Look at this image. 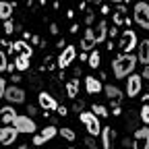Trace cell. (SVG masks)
<instances>
[{
  "label": "cell",
  "instance_id": "obj_17",
  "mask_svg": "<svg viewBox=\"0 0 149 149\" xmlns=\"http://www.w3.org/2000/svg\"><path fill=\"white\" fill-rule=\"evenodd\" d=\"M0 118H2V124H13V122L17 120V112H15V108L4 106L2 110H0Z\"/></svg>",
  "mask_w": 149,
  "mask_h": 149
},
{
  "label": "cell",
  "instance_id": "obj_38",
  "mask_svg": "<svg viewBox=\"0 0 149 149\" xmlns=\"http://www.w3.org/2000/svg\"><path fill=\"white\" fill-rule=\"evenodd\" d=\"M83 108H85V106H83V102H77V108H74V110H79V112H83Z\"/></svg>",
  "mask_w": 149,
  "mask_h": 149
},
{
  "label": "cell",
  "instance_id": "obj_13",
  "mask_svg": "<svg viewBox=\"0 0 149 149\" xmlns=\"http://www.w3.org/2000/svg\"><path fill=\"white\" fill-rule=\"evenodd\" d=\"M40 106L46 108V110H58V102H56L48 91H42L40 93Z\"/></svg>",
  "mask_w": 149,
  "mask_h": 149
},
{
  "label": "cell",
  "instance_id": "obj_28",
  "mask_svg": "<svg viewBox=\"0 0 149 149\" xmlns=\"http://www.w3.org/2000/svg\"><path fill=\"white\" fill-rule=\"evenodd\" d=\"M91 112H95L97 116H108V110H106L104 106H100V104H95V106H91Z\"/></svg>",
  "mask_w": 149,
  "mask_h": 149
},
{
  "label": "cell",
  "instance_id": "obj_16",
  "mask_svg": "<svg viewBox=\"0 0 149 149\" xmlns=\"http://www.w3.org/2000/svg\"><path fill=\"white\" fill-rule=\"evenodd\" d=\"M139 118L143 120V124H149V93L141 97V110H139Z\"/></svg>",
  "mask_w": 149,
  "mask_h": 149
},
{
  "label": "cell",
  "instance_id": "obj_10",
  "mask_svg": "<svg viewBox=\"0 0 149 149\" xmlns=\"http://www.w3.org/2000/svg\"><path fill=\"white\" fill-rule=\"evenodd\" d=\"M141 79H143L141 74H128L126 77V95L128 97H135L141 91V83H143Z\"/></svg>",
  "mask_w": 149,
  "mask_h": 149
},
{
  "label": "cell",
  "instance_id": "obj_30",
  "mask_svg": "<svg viewBox=\"0 0 149 149\" xmlns=\"http://www.w3.org/2000/svg\"><path fill=\"white\" fill-rule=\"evenodd\" d=\"M4 95H6V81L0 79V97H4Z\"/></svg>",
  "mask_w": 149,
  "mask_h": 149
},
{
  "label": "cell",
  "instance_id": "obj_9",
  "mask_svg": "<svg viewBox=\"0 0 149 149\" xmlns=\"http://www.w3.org/2000/svg\"><path fill=\"white\" fill-rule=\"evenodd\" d=\"M74 58H77V52H74V46H66L60 56H58V68H66L74 62Z\"/></svg>",
  "mask_w": 149,
  "mask_h": 149
},
{
  "label": "cell",
  "instance_id": "obj_12",
  "mask_svg": "<svg viewBox=\"0 0 149 149\" xmlns=\"http://www.w3.org/2000/svg\"><path fill=\"white\" fill-rule=\"evenodd\" d=\"M85 89H87V93H91V95H97V93H102V91H104V85H102V81H100V79L87 77V79H85Z\"/></svg>",
  "mask_w": 149,
  "mask_h": 149
},
{
  "label": "cell",
  "instance_id": "obj_2",
  "mask_svg": "<svg viewBox=\"0 0 149 149\" xmlns=\"http://www.w3.org/2000/svg\"><path fill=\"white\" fill-rule=\"evenodd\" d=\"M81 122L85 124L87 133L91 137H97L102 135V124H100V116L95 112H81Z\"/></svg>",
  "mask_w": 149,
  "mask_h": 149
},
{
  "label": "cell",
  "instance_id": "obj_23",
  "mask_svg": "<svg viewBox=\"0 0 149 149\" xmlns=\"http://www.w3.org/2000/svg\"><path fill=\"white\" fill-rule=\"evenodd\" d=\"M13 15V4L10 2H0V17L4 19V21H8Z\"/></svg>",
  "mask_w": 149,
  "mask_h": 149
},
{
  "label": "cell",
  "instance_id": "obj_14",
  "mask_svg": "<svg viewBox=\"0 0 149 149\" xmlns=\"http://www.w3.org/2000/svg\"><path fill=\"white\" fill-rule=\"evenodd\" d=\"M106 35H108V23L100 21L95 25V29H93V40H95L97 44H102V42H106Z\"/></svg>",
  "mask_w": 149,
  "mask_h": 149
},
{
  "label": "cell",
  "instance_id": "obj_1",
  "mask_svg": "<svg viewBox=\"0 0 149 149\" xmlns=\"http://www.w3.org/2000/svg\"><path fill=\"white\" fill-rule=\"evenodd\" d=\"M137 62H139V56H133L130 52H120L112 62V72L116 79H124L128 74H133Z\"/></svg>",
  "mask_w": 149,
  "mask_h": 149
},
{
  "label": "cell",
  "instance_id": "obj_5",
  "mask_svg": "<svg viewBox=\"0 0 149 149\" xmlns=\"http://www.w3.org/2000/svg\"><path fill=\"white\" fill-rule=\"evenodd\" d=\"M120 52H133L137 48V33L133 29H126L120 37V44H118Z\"/></svg>",
  "mask_w": 149,
  "mask_h": 149
},
{
  "label": "cell",
  "instance_id": "obj_34",
  "mask_svg": "<svg viewBox=\"0 0 149 149\" xmlns=\"http://www.w3.org/2000/svg\"><path fill=\"white\" fill-rule=\"evenodd\" d=\"M33 145H37V147H40V145H44V139H42L40 135H35V137H33Z\"/></svg>",
  "mask_w": 149,
  "mask_h": 149
},
{
  "label": "cell",
  "instance_id": "obj_33",
  "mask_svg": "<svg viewBox=\"0 0 149 149\" xmlns=\"http://www.w3.org/2000/svg\"><path fill=\"white\" fill-rule=\"evenodd\" d=\"M85 143H87V147H89V149H97V147H95V141H93V137H91V135L85 139Z\"/></svg>",
  "mask_w": 149,
  "mask_h": 149
},
{
  "label": "cell",
  "instance_id": "obj_3",
  "mask_svg": "<svg viewBox=\"0 0 149 149\" xmlns=\"http://www.w3.org/2000/svg\"><path fill=\"white\" fill-rule=\"evenodd\" d=\"M133 17H135V23L141 25V29L149 31V4L147 2H137L133 8Z\"/></svg>",
  "mask_w": 149,
  "mask_h": 149
},
{
  "label": "cell",
  "instance_id": "obj_4",
  "mask_svg": "<svg viewBox=\"0 0 149 149\" xmlns=\"http://www.w3.org/2000/svg\"><path fill=\"white\" fill-rule=\"evenodd\" d=\"M104 93L108 95V100L112 102V108H114L112 112L118 116V114H120V102H122V97H124V93H122L116 85H106V87H104Z\"/></svg>",
  "mask_w": 149,
  "mask_h": 149
},
{
  "label": "cell",
  "instance_id": "obj_25",
  "mask_svg": "<svg viewBox=\"0 0 149 149\" xmlns=\"http://www.w3.org/2000/svg\"><path fill=\"white\" fill-rule=\"evenodd\" d=\"M114 23H116V25H126V8H118V10H116Z\"/></svg>",
  "mask_w": 149,
  "mask_h": 149
},
{
  "label": "cell",
  "instance_id": "obj_19",
  "mask_svg": "<svg viewBox=\"0 0 149 149\" xmlns=\"http://www.w3.org/2000/svg\"><path fill=\"white\" fill-rule=\"evenodd\" d=\"M29 58L31 56H25V54H17V58H15V66L19 72H25L29 68Z\"/></svg>",
  "mask_w": 149,
  "mask_h": 149
},
{
  "label": "cell",
  "instance_id": "obj_24",
  "mask_svg": "<svg viewBox=\"0 0 149 149\" xmlns=\"http://www.w3.org/2000/svg\"><path fill=\"white\" fill-rule=\"evenodd\" d=\"M13 50H17L19 54H25V56H31V54H33V50H31L25 42H17V44L13 46Z\"/></svg>",
  "mask_w": 149,
  "mask_h": 149
},
{
  "label": "cell",
  "instance_id": "obj_22",
  "mask_svg": "<svg viewBox=\"0 0 149 149\" xmlns=\"http://www.w3.org/2000/svg\"><path fill=\"white\" fill-rule=\"evenodd\" d=\"M77 93H79V81L72 79V81L66 83V95L68 97H77Z\"/></svg>",
  "mask_w": 149,
  "mask_h": 149
},
{
  "label": "cell",
  "instance_id": "obj_37",
  "mask_svg": "<svg viewBox=\"0 0 149 149\" xmlns=\"http://www.w3.org/2000/svg\"><path fill=\"white\" fill-rule=\"evenodd\" d=\"M27 114H29V116H33V114H35V108H33V106H29V108H27Z\"/></svg>",
  "mask_w": 149,
  "mask_h": 149
},
{
  "label": "cell",
  "instance_id": "obj_11",
  "mask_svg": "<svg viewBox=\"0 0 149 149\" xmlns=\"http://www.w3.org/2000/svg\"><path fill=\"white\" fill-rule=\"evenodd\" d=\"M4 97H6L10 104H23V102H25V89L13 85V87L6 89V95H4Z\"/></svg>",
  "mask_w": 149,
  "mask_h": 149
},
{
  "label": "cell",
  "instance_id": "obj_32",
  "mask_svg": "<svg viewBox=\"0 0 149 149\" xmlns=\"http://www.w3.org/2000/svg\"><path fill=\"white\" fill-rule=\"evenodd\" d=\"M13 21H10V19H8V21H4V33H13Z\"/></svg>",
  "mask_w": 149,
  "mask_h": 149
},
{
  "label": "cell",
  "instance_id": "obj_26",
  "mask_svg": "<svg viewBox=\"0 0 149 149\" xmlns=\"http://www.w3.org/2000/svg\"><path fill=\"white\" fill-rule=\"evenodd\" d=\"M60 137L66 139V141H74V130L68 128V126H62V128H60Z\"/></svg>",
  "mask_w": 149,
  "mask_h": 149
},
{
  "label": "cell",
  "instance_id": "obj_8",
  "mask_svg": "<svg viewBox=\"0 0 149 149\" xmlns=\"http://www.w3.org/2000/svg\"><path fill=\"white\" fill-rule=\"evenodd\" d=\"M17 135H19V130H17L15 124H13V126L4 124L2 128H0V143H2L4 147H8V145H13V143L17 141Z\"/></svg>",
  "mask_w": 149,
  "mask_h": 149
},
{
  "label": "cell",
  "instance_id": "obj_18",
  "mask_svg": "<svg viewBox=\"0 0 149 149\" xmlns=\"http://www.w3.org/2000/svg\"><path fill=\"white\" fill-rule=\"evenodd\" d=\"M139 60H141V64H149V40H143L141 44H139Z\"/></svg>",
  "mask_w": 149,
  "mask_h": 149
},
{
  "label": "cell",
  "instance_id": "obj_6",
  "mask_svg": "<svg viewBox=\"0 0 149 149\" xmlns=\"http://www.w3.org/2000/svg\"><path fill=\"white\" fill-rule=\"evenodd\" d=\"M13 124L17 126L19 133H25V135H33L35 128H37V124L33 122L31 116H17V120H15Z\"/></svg>",
  "mask_w": 149,
  "mask_h": 149
},
{
  "label": "cell",
  "instance_id": "obj_27",
  "mask_svg": "<svg viewBox=\"0 0 149 149\" xmlns=\"http://www.w3.org/2000/svg\"><path fill=\"white\" fill-rule=\"evenodd\" d=\"M87 60H89V66H91V68H97V66H100V52L93 50V52H91V56H89Z\"/></svg>",
  "mask_w": 149,
  "mask_h": 149
},
{
  "label": "cell",
  "instance_id": "obj_29",
  "mask_svg": "<svg viewBox=\"0 0 149 149\" xmlns=\"http://www.w3.org/2000/svg\"><path fill=\"white\" fill-rule=\"evenodd\" d=\"M0 70L6 72L8 70V64H6V54L4 52H0Z\"/></svg>",
  "mask_w": 149,
  "mask_h": 149
},
{
  "label": "cell",
  "instance_id": "obj_7",
  "mask_svg": "<svg viewBox=\"0 0 149 149\" xmlns=\"http://www.w3.org/2000/svg\"><path fill=\"white\" fill-rule=\"evenodd\" d=\"M133 149H149V126H141L135 130Z\"/></svg>",
  "mask_w": 149,
  "mask_h": 149
},
{
  "label": "cell",
  "instance_id": "obj_39",
  "mask_svg": "<svg viewBox=\"0 0 149 149\" xmlns=\"http://www.w3.org/2000/svg\"><path fill=\"white\" fill-rule=\"evenodd\" d=\"M112 2H116V4H118V2H122V0H112Z\"/></svg>",
  "mask_w": 149,
  "mask_h": 149
},
{
  "label": "cell",
  "instance_id": "obj_20",
  "mask_svg": "<svg viewBox=\"0 0 149 149\" xmlns=\"http://www.w3.org/2000/svg\"><path fill=\"white\" fill-rule=\"evenodd\" d=\"M56 133H60V130L58 128H56V126H52V124H48L46 128H42V133H40V137L44 139V143H48L52 137H56Z\"/></svg>",
  "mask_w": 149,
  "mask_h": 149
},
{
  "label": "cell",
  "instance_id": "obj_36",
  "mask_svg": "<svg viewBox=\"0 0 149 149\" xmlns=\"http://www.w3.org/2000/svg\"><path fill=\"white\" fill-rule=\"evenodd\" d=\"M143 79H149V64H145V70H143Z\"/></svg>",
  "mask_w": 149,
  "mask_h": 149
},
{
  "label": "cell",
  "instance_id": "obj_15",
  "mask_svg": "<svg viewBox=\"0 0 149 149\" xmlns=\"http://www.w3.org/2000/svg\"><path fill=\"white\" fill-rule=\"evenodd\" d=\"M95 40H93V29L89 27L87 31H85V37H83V40H81V50L83 52H89V50H93V48H95Z\"/></svg>",
  "mask_w": 149,
  "mask_h": 149
},
{
  "label": "cell",
  "instance_id": "obj_31",
  "mask_svg": "<svg viewBox=\"0 0 149 149\" xmlns=\"http://www.w3.org/2000/svg\"><path fill=\"white\" fill-rule=\"evenodd\" d=\"M135 120H137V116L128 112V124H126V126H128V128H135Z\"/></svg>",
  "mask_w": 149,
  "mask_h": 149
},
{
  "label": "cell",
  "instance_id": "obj_35",
  "mask_svg": "<svg viewBox=\"0 0 149 149\" xmlns=\"http://www.w3.org/2000/svg\"><path fill=\"white\" fill-rule=\"evenodd\" d=\"M87 4H93V6H100L102 4V0H85Z\"/></svg>",
  "mask_w": 149,
  "mask_h": 149
},
{
  "label": "cell",
  "instance_id": "obj_21",
  "mask_svg": "<svg viewBox=\"0 0 149 149\" xmlns=\"http://www.w3.org/2000/svg\"><path fill=\"white\" fill-rule=\"evenodd\" d=\"M112 130L110 128H102V145H104V149H112Z\"/></svg>",
  "mask_w": 149,
  "mask_h": 149
}]
</instances>
